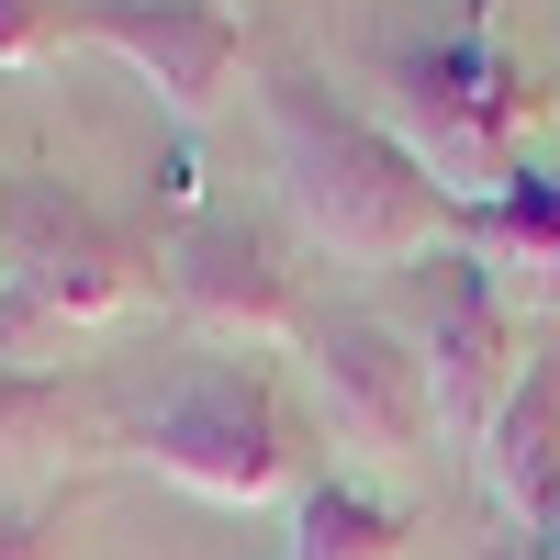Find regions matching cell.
I'll return each mask as SVG.
<instances>
[{
  "instance_id": "cell-3",
  "label": "cell",
  "mask_w": 560,
  "mask_h": 560,
  "mask_svg": "<svg viewBox=\"0 0 560 560\" xmlns=\"http://www.w3.org/2000/svg\"><path fill=\"white\" fill-rule=\"evenodd\" d=\"M382 102H393L382 124L438 168V191H459V202H482L493 179L516 168V135L549 113L527 90V68L504 57L493 0H471V12H459L448 34H427V45H393L382 57Z\"/></svg>"
},
{
  "instance_id": "cell-13",
  "label": "cell",
  "mask_w": 560,
  "mask_h": 560,
  "mask_svg": "<svg viewBox=\"0 0 560 560\" xmlns=\"http://www.w3.org/2000/svg\"><path fill=\"white\" fill-rule=\"evenodd\" d=\"M79 45V0H0V68H45Z\"/></svg>"
},
{
  "instance_id": "cell-6",
  "label": "cell",
  "mask_w": 560,
  "mask_h": 560,
  "mask_svg": "<svg viewBox=\"0 0 560 560\" xmlns=\"http://www.w3.org/2000/svg\"><path fill=\"white\" fill-rule=\"evenodd\" d=\"M303 348H314V393H325L337 448H359V459H427L438 404H427V370H415L404 325H382L370 303H325L303 325Z\"/></svg>"
},
{
  "instance_id": "cell-15",
  "label": "cell",
  "mask_w": 560,
  "mask_h": 560,
  "mask_svg": "<svg viewBox=\"0 0 560 560\" xmlns=\"http://www.w3.org/2000/svg\"><path fill=\"white\" fill-rule=\"evenodd\" d=\"M504 560H527V549H504Z\"/></svg>"
},
{
  "instance_id": "cell-14",
  "label": "cell",
  "mask_w": 560,
  "mask_h": 560,
  "mask_svg": "<svg viewBox=\"0 0 560 560\" xmlns=\"http://www.w3.org/2000/svg\"><path fill=\"white\" fill-rule=\"evenodd\" d=\"M68 516H79V493L12 504V516H0V560H57V549H68Z\"/></svg>"
},
{
  "instance_id": "cell-7",
  "label": "cell",
  "mask_w": 560,
  "mask_h": 560,
  "mask_svg": "<svg viewBox=\"0 0 560 560\" xmlns=\"http://www.w3.org/2000/svg\"><path fill=\"white\" fill-rule=\"evenodd\" d=\"M168 303L202 325V337H236V348H280V337H303L314 303H303V280L280 269V236L258 213H202V224H179V247H168Z\"/></svg>"
},
{
  "instance_id": "cell-11",
  "label": "cell",
  "mask_w": 560,
  "mask_h": 560,
  "mask_svg": "<svg viewBox=\"0 0 560 560\" xmlns=\"http://www.w3.org/2000/svg\"><path fill=\"white\" fill-rule=\"evenodd\" d=\"M404 538H415V504L325 471V482L292 493V549H280V560H404Z\"/></svg>"
},
{
  "instance_id": "cell-10",
  "label": "cell",
  "mask_w": 560,
  "mask_h": 560,
  "mask_svg": "<svg viewBox=\"0 0 560 560\" xmlns=\"http://www.w3.org/2000/svg\"><path fill=\"white\" fill-rule=\"evenodd\" d=\"M459 247H471L504 303H560V168H504L482 202H459Z\"/></svg>"
},
{
  "instance_id": "cell-1",
  "label": "cell",
  "mask_w": 560,
  "mask_h": 560,
  "mask_svg": "<svg viewBox=\"0 0 560 560\" xmlns=\"http://www.w3.org/2000/svg\"><path fill=\"white\" fill-rule=\"evenodd\" d=\"M269 147H280V191H292L303 236L348 269H415L459 247V191H438V168L404 147L382 113L337 102L314 68H269Z\"/></svg>"
},
{
  "instance_id": "cell-12",
  "label": "cell",
  "mask_w": 560,
  "mask_h": 560,
  "mask_svg": "<svg viewBox=\"0 0 560 560\" xmlns=\"http://www.w3.org/2000/svg\"><path fill=\"white\" fill-rule=\"evenodd\" d=\"M90 427H102L90 382H68V370H0V471L45 459V448H79Z\"/></svg>"
},
{
  "instance_id": "cell-2",
  "label": "cell",
  "mask_w": 560,
  "mask_h": 560,
  "mask_svg": "<svg viewBox=\"0 0 560 560\" xmlns=\"http://www.w3.org/2000/svg\"><path fill=\"white\" fill-rule=\"evenodd\" d=\"M158 258L102 224L57 179H12L0 191V370H34V348H68L90 325H124L147 303Z\"/></svg>"
},
{
  "instance_id": "cell-8",
  "label": "cell",
  "mask_w": 560,
  "mask_h": 560,
  "mask_svg": "<svg viewBox=\"0 0 560 560\" xmlns=\"http://www.w3.org/2000/svg\"><path fill=\"white\" fill-rule=\"evenodd\" d=\"M79 45L124 57L179 124H202L247 68V12L236 0H79Z\"/></svg>"
},
{
  "instance_id": "cell-9",
  "label": "cell",
  "mask_w": 560,
  "mask_h": 560,
  "mask_svg": "<svg viewBox=\"0 0 560 560\" xmlns=\"http://www.w3.org/2000/svg\"><path fill=\"white\" fill-rule=\"evenodd\" d=\"M471 471H482L493 516L516 527V538H538V527L560 516V348H538V359L516 370V393H504V415L482 427Z\"/></svg>"
},
{
  "instance_id": "cell-5",
  "label": "cell",
  "mask_w": 560,
  "mask_h": 560,
  "mask_svg": "<svg viewBox=\"0 0 560 560\" xmlns=\"http://www.w3.org/2000/svg\"><path fill=\"white\" fill-rule=\"evenodd\" d=\"M393 280H404V348H415V370H427L438 438L448 448H482V427L504 415V393H516V370H527L504 280L471 247H438V258H415Z\"/></svg>"
},
{
  "instance_id": "cell-4",
  "label": "cell",
  "mask_w": 560,
  "mask_h": 560,
  "mask_svg": "<svg viewBox=\"0 0 560 560\" xmlns=\"http://www.w3.org/2000/svg\"><path fill=\"white\" fill-rule=\"evenodd\" d=\"M124 448L147 459L158 482L213 493V504H269V493H292V471H303L292 404H280L258 370H236V359L179 370V382L124 427Z\"/></svg>"
}]
</instances>
